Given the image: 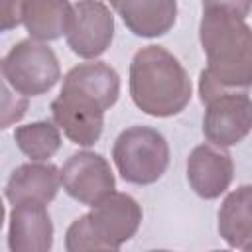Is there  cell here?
Wrapping results in <instances>:
<instances>
[{
	"label": "cell",
	"mask_w": 252,
	"mask_h": 252,
	"mask_svg": "<svg viewBox=\"0 0 252 252\" xmlns=\"http://www.w3.org/2000/svg\"><path fill=\"white\" fill-rule=\"evenodd\" d=\"M199 39L207 57L199 77L201 102L246 93L252 87V28L230 12L203 10Z\"/></svg>",
	"instance_id": "obj_1"
},
{
	"label": "cell",
	"mask_w": 252,
	"mask_h": 252,
	"mask_svg": "<svg viewBox=\"0 0 252 252\" xmlns=\"http://www.w3.org/2000/svg\"><path fill=\"white\" fill-rule=\"evenodd\" d=\"M191 79L179 59L161 45H146L130 63V96L156 118L179 114L191 100Z\"/></svg>",
	"instance_id": "obj_2"
},
{
	"label": "cell",
	"mask_w": 252,
	"mask_h": 252,
	"mask_svg": "<svg viewBox=\"0 0 252 252\" xmlns=\"http://www.w3.org/2000/svg\"><path fill=\"white\" fill-rule=\"evenodd\" d=\"M142 224V207L128 195L112 191L71 222L65 234L69 252L83 250H118Z\"/></svg>",
	"instance_id": "obj_3"
},
{
	"label": "cell",
	"mask_w": 252,
	"mask_h": 252,
	"mask_svg": "<svg viewBox=\"0 0 252 252\" xmlns=\"http://www.w3.org/2000/svg\"><path fill=\"white\" fill-rule=\"evenodd\" d=\"M112 159L124 181L152 185L169 165V144L156 128L136 124L118 134L112 146Z\"/></svg>",
	"instance_id": "obj_4"
},
{
	"label": "cell",
	"mask_w": 252,
	"mask_h": 252,
	"mask_svg": "<svg viewBox=\"0 0 252 252\" xmlns=\"http://www.w3.org/2000/svg\"><path fill=\"white\" fill-rule=\"evenodd\" d=\"M4 81L24 96H39L55 87L61 77L59 59L45 41L22 39L2 59Z\"/></svg>",
	"instance_id": "obj_5"
},
{
	"label": "cell",
	"mask_w": 252,
	"mask_h": 252,
	"mask_svg": "<svg viewBox=\"0 0 252 252\" xmlns=\"http://www.w3.org/2000/svg\"><path fill=\"white\" fill-rule=\"evenodd\" d=\"M106 108L93 96L73 87L61 85L59 94L51 100L53 122L77 146H93L100 140Z\"/></svg>",
	"instance_id": "obj_6"
},
{
	"label": "cell",
	"mask_w": 252,
	"mask_h": 252,
	"mask_svg": "<svg viewBox=\"0 0 252 252\" xmlns=\"http://www.w3.org/2000/svg\"><path fill=\"white\" fill-rule=\"evenodd\" d=\"M61 185L69 197L93 207L116 187L114 173L104 156L83 150L73 154L61 167Z\"/></svg>",
	"instance_id": "obj_7"
},
{
	"label": "cell",
	"mask_w": 252,
	"mask_h": 252,
	"mask_svg": "<svg viewBox=\"0 0 252 252\" xmlns=\"http://www.w3.org/2000/svg\"><path fill=\"white\" fill-rule=\"evenodd\" d=\"M205 106L203 134L207 142L230 148L252 132V98L246 93H226Z\"/></svg>",
	"instance_id": "obj_8"
},
{
	"label": "cell",
	"mask_w": 252,
	"mask_h": 252,
	"mask_svg": "<svg viewBox=\"0 0 252 252\" xmlns=\"http://www.w3.org/2000/svg\"><path fill=\"white\" fill-rule=\"evenodd\" d=\"M65 37L75 55L83 59L100 57L114 37V16L110 8L100 0H79Z\"/></svg>",
	"instance_id": "obj_9"
},
{
	"label": "cell",
	"mask_w": 252,
	"mask_h": 252,
	"mask_svg": "<svg viewBox=\"0 0 252 252\" xmlns=\"http://www.w3.org/2000/svg\"><path fill=\"white\" fill-rule=\"evenodd\" d=\"M234 163L226 148L199 144L187 158V181L201 199L220 197L232 183Z\"/></svg>",
	"instance_id": "obj_10"
},
{
	"label": "cell",
	"mask_w": 252,
	"mask_h": 252,
	"mask_svg": "<svg viewBox=\"0 0 252 252\" xmlns=\"http://www.w3.org/2000/svg\"><path fill=\"white\" fill-rule=\"evenodd\" d=\"M53 246V222L43 203H18L10 211L8 248L12 252H47Z\"/></svg>",
	"instance_id": "obj_11"
},
{
	"label": "cell",
	"mask_w": 252,
	"mask_h": 252,
	"mask_svg": "<svg viewBox=\"0 0 252 252\" xmlns=\"http://www.w3.org/2000/svg\"><path fill=\"white\" fill-rule=\"evenodd\" d=\"M61 187V169L53 163L43 161H30L18 165L6 183L4 195L10 205L18 203H43L49 205Z\"/></svg>",
	"instance_id": "obj_12"
},
{
	"label": "cell",
	"mask_w": 252,
	"mask_h": 252,
	"mask_svg": "<svg viewBox=\"0 0 252 252\" xmlns=\"http://www.w3.org/2000/svg\"><path fill=\"white\" fill-rule=\"evenodd\" d=\"M124 26L138 37L165 35L177 18L175 0H108Z\"/></svg>",
	"instance_id": "obj_13"
},
{
	"label": "cell",
	"mask_w": 252,
	"mask_h": 252,
	"mask_svg": "<svg viewBox=\"0 0 252 252\" xmlns=\"http://www.w3.org/2000/svg\"><path fill=\"white\" fill-rule=\"evenodd\" d=\"M217 219L219 234L230 248L252 250V185H240L230 191Z\"/></svg>",
	"instance_id": "obj_14"
},
{
	"label": "cell",
	"mask_w": 252,
	"mask_h": 252,
	"mask_svg": "<svg viewBox=\"0 0 252 252\" xmlns=\"http://www.w3.org/2000/svg\"><path fill=\"white\" fill-rule=\"evenodd\" d=\"M75 16L69 0H26L22 24L30 37L37 41H55L67 35Z\"/></svg>",
	"instance_id": "obj_15"
},
{
	"label": "cell",
	"mask_w": 252,
	"mask_h": 252,
	"mask_svg": "<svg viewBox=\"0 0 252 252\" xmlns=\"http://www.w3.org/2000/svg\"><path fill=\"white\" fill-rule=\"evenodd\" d=\"M63 85L87 93L89 96L96 98L106 110L110 106H114V102L118 100V94H120L118 73L102 61L81 63V65L73 67L63 77Z\"/></svg>",
	"instance_id": "obj_16"
},
{
	"label": "cell",
	"mask_w": 252,
	"mask_h": 252,
	"mask_svg": "<svg viewBox=\"0 0 252 252\" xmlns=\"http://www.w3.org/2000/svg\"><path fill=\"white\" fill-rule=\"evenodd\" d=\"M14 142L32 161H47L61 148L59 126L49 120H35L14 130Z\"/></svg>",
	"instance_id": "obj_17"
},
{
	"label": "cell",
	"mask_w": 252,
	"mask_h": 252,
	"mask_svg": "<svg viewBox=\"0 0 252 252\" xmlns=\"http://www.w3.org/2000/svg\"><path fill=\"white\" fill-rule=\"evenodd\" d=\"M28 108V96L22 93H12L10 85L4 81V100H2V128H8L12 122H18Z\"/></svg>",
	"instance_id": "obj_18"
},
{
	"label": "cell",
	"mask_w": 252,
	"mask_h": 252,
	"mask_svg": "<svg viewBox=\"0 0 252 252\" xmlns=\"http://www.w3.org/2000/svg\"><path fill=\"white\" fill-rule=\"evenodd\" d=\"M26 0H0V30L8 32L22 24Z\"/></svg>",
	"instance_id": "obj_19"
},
{
	"label": "cell",
	"mask_w": 252,
	"mask_h": 252,
	"mask_svg": "<svg viewBox=\"0 0 252 252\" xmlns=\"http://www.w3.org/2000/svg\"><path fill=\"white\" fill-rule=\"evenodd\" d=\"M203 10H224L238 18H246L252 10V0H201Z\"/></svg>",
	"instance_id": "obj_20"
}]
</instances>
